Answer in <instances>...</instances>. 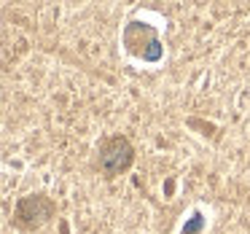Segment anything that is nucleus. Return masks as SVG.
Masks as SVG:
<instances>
[{
  "mask_svg": "<svg viewBox=\"0 0 250 234\" xmlns=\"http://www.w3.org/2000/svg\"><path fill=\"white\" fill-rule=\"evenodd\" d=\"M132 164V146L124 140V137H113L108 140V146L100 153V167L108 175H119L121 170H126Z\"/></svg>",
  "mask_w": 250,
  "mask_h": 234,
  "instance_id": "1",
  "label": "nucleus"
}]
</instances>
